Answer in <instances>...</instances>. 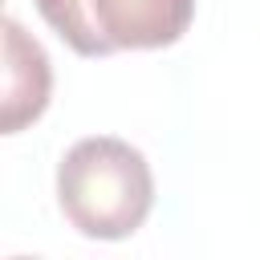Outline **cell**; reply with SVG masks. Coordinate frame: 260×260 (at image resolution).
Masks as SVG:
<instances>
[{"instance_id":"cell-1","label":"cell","mask_w":260,"mask_h":260,"mask_svg":"<svg viewBox=\"0 0 260 260\" xmlns=\"http://www.w3.org/2000/svg\"><path fill=\"white\" fill-rule=\"evenodd\" d=\"M57 207L85 240L134 236L154 207L146 154L114 134L73 142L57 162Z\"/></svg>"},{"instance_id":"cell-2","label":"cell","mask_w":260,"mask_h":260,"mask_svg":"<svg viewBox=\"0 0 260 260\" xmlns=\"http://www.w3.org/2000/svg\"><path fill=\"white\" fill-rule=\"evenodd\" d=\"M45 24L81 57L175 45L195 16V0H37Z\"/></svg>"},{"instance_id":"cell-3","label":"cell","mask_w":260,"mask_h":260,"mask_svg":"<svg viewBox=\"0 0 260 260\" xmlns=\"http://www.w3.org/2000/svg\"><path fill=\"white\" fill-rule=\"evenodd\" d=\"M53 93V65L37 37L24 32L20 20H4V134H20L37 122Z\"/></svg>"}]
</instances>
